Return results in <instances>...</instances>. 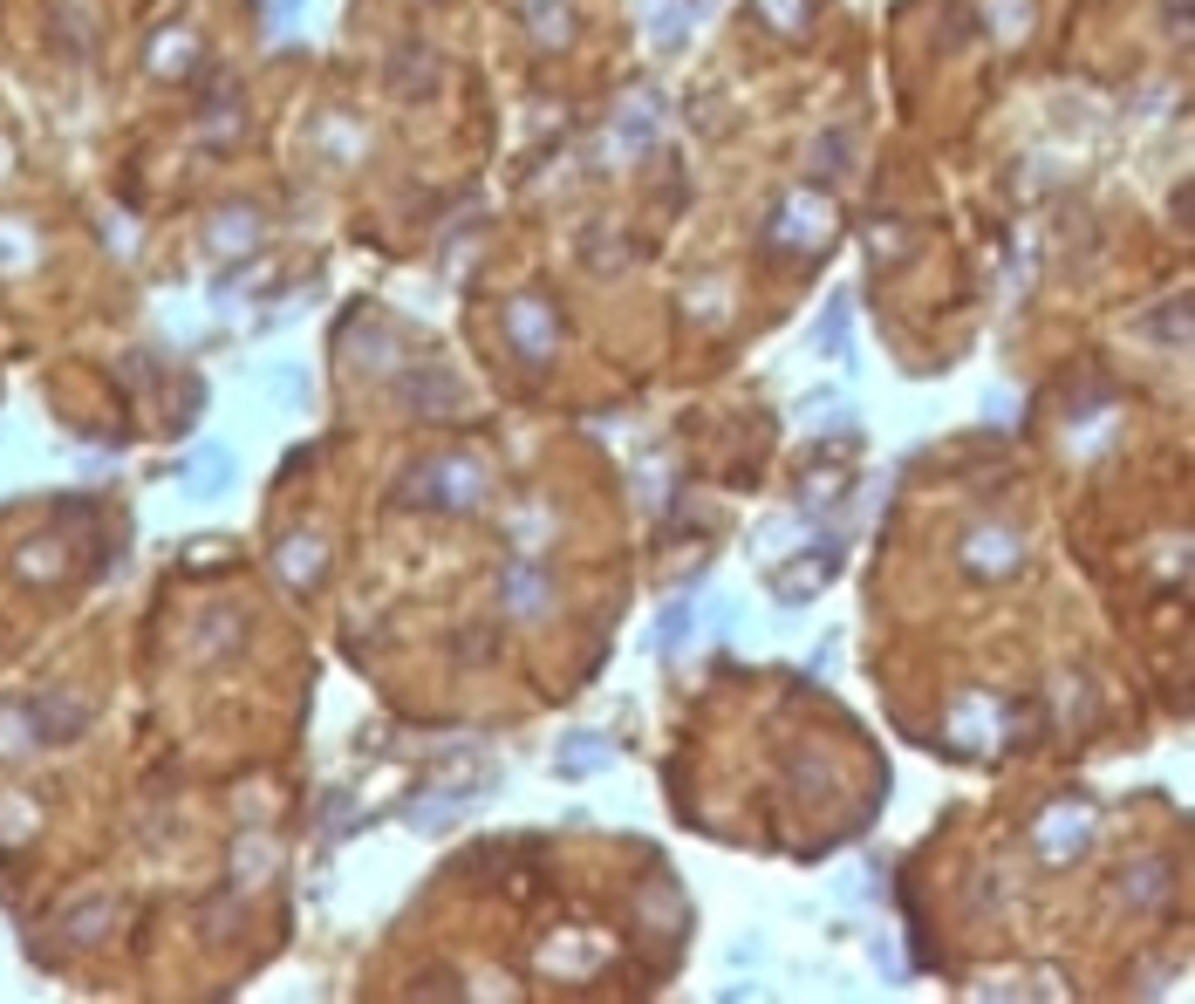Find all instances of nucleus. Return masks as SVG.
<instances>
[{
  "label": "nucleus",
  "mask_w": 1195,
  "mask_h": 1004,
  "mask_svg": "<svg viewBox=\"0 0 1195 1004\" xmlns=\"http://www.w3.org/2000/svg\"><path fill=\"white\" fill-rule=\"evenodd\" d=\"M683 629H690V602H670V608H663V629H656V643L670 649V643L683 636Z\"/></svg>",
  "instance_id": "nucleus-1"
},
{
  "label": "nucleus",
  "mask_w": 1195,
  "mask_h": 1004,
  "mask_svg": "<svg viewBox=\"0 0 1195 1004\" xmlns=\"http://www.w3.org/2000/svg\"><path fill=\"white\" fill-rule=\"evenodd\" d=\"M601 745L595 738H567V772H588V759H595Z\"/></svg>",
  "instance_id": "nucleus-2"
}]
</instances>
